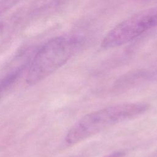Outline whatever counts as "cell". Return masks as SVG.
<instances>
[{
    "label": "cell",
    "mask_w": 157,
    "mask_h": 157,
    "mask_svg": "<svg viewBox=\"0 0 157 157\" xmlns=\"http://www.w3.org/2000/svg\"><path fill=\"white\" fill-rule=\"evenodd\" d=\"M74 157H81V156H74Z\"/></svg>",
    "instance_id": "6"
},
{
    "label": "cell",
    "mask_w": 157,
    "mask_h": 157,
    "mask_svg": "<svg viewBox=\"0 0 157 157\" xmlns=\"http://www.w3.org/2000/svg\"><path fill=\"white\" fill-rule=\"evenodd\" d=\"M78 42L73 37H57L46 42L36 53L29 66L26 81L35 85L63 66L74 54Z\"/></svg>",
    "instance_id": "2"
},
{
    "label": "cell",
    "mask_w": 157,
    "mask_h": 157,
    "mask_svg": "<svg viewBox=\"0 0 157 157\" xmlns=\"http://www.w3.org/2000/svg\"><path fill=\"white\" fill-rule=\"evenodd\" d=\"M20 71H17L14 73L10 74V75L6 76L3 79L0 80V96L9 86H10L14 81L16 80L17 77L18 76Z\"/></svg>",
    "instance_id": "4"
},
{
    "label": "cell",
    "mask_w": 157,
    "mask_h": 157,
    "mask_svg": "<svg viewBox=\"0 0 157 157\" xmlns=\"http://www.w3.org/2000/svg\"><path fill=\"white\" fill-rule=\"evenodd\" d=\"M148 109L145 103H121L109 105L89 113L80 118L68 131L65 140L67 144L80 142L124 120L139 116Z\"/></svg>",
    "instance_id": "1"
},
{
    "label": "cell",
    "mask_w": 157,
    "mask_h": 157,
    "mask_svg": "<svg viewBox=\"0 0 157 157\" xmlns=\"http://www.w3.org/2000/svg\"><path fill=\"white\" fill-rule=\"evenodd\" d=\"M156 26L157 7L142 10L110 29L103 38L101 47L106 49L120 47Z\"/></svg>",
    "instance_id": "3"
},
{
    "label": "cell",
    "mask_w": 157,
    "mask_h": 157,
    "mask_svg": "<svg viewBox=\"0 0 157 157\" xmlns=\"http://www.w3.org/2000/svg\"><path fill=\"white\" fill-rule=\"evenodd\" d=\"M20 0H0V13L16 5Z\"/></svg>",
    "instance_id": "5"
}]
</instances>
